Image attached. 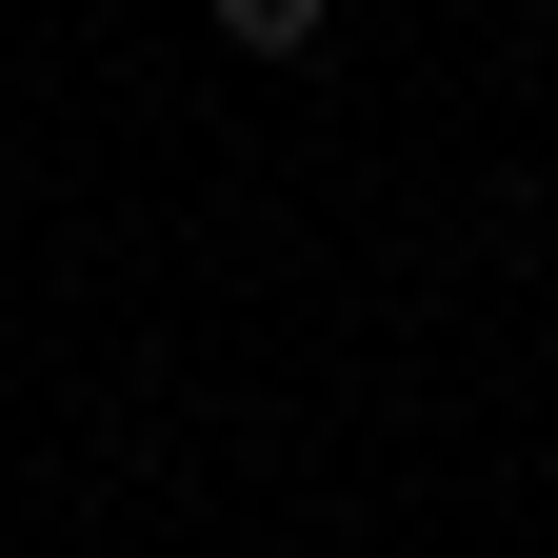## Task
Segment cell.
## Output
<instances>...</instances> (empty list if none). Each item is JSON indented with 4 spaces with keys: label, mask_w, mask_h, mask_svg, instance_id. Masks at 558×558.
<instances>
[{
    "label": "cell",
    "mask_w": 558,
    "mask_h": 558,
    "mask_svg": "<svg viewBox=\"0 0 558 558\" xmlns=\"http://www.w3.org/2000/svg\"><path fill=\"white\" fill-rule=\"evenodd\" d=\"M319 21H339V0H220V40H240V60H319Z\"/></svg>",
    "instance_id": "1"
}]
</instances>
